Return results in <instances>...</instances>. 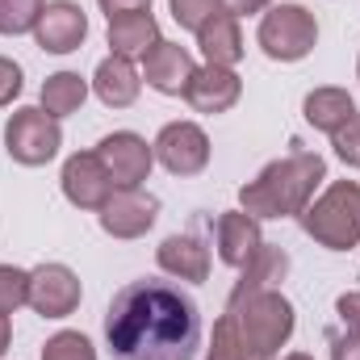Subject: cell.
<instances>
[{"label": "cell", "mask_w": 360, "mask_h": 360, "mask_svg": "<svg viewBox=\"0 0 360 360\" xmlns=\"http://www.w3.org/2000/svg\"><path fill=\"white\" fill-rule=\"evenodd\" d=\"M113 360H193L201 348L197 302L168 281H130L105 314Z\"/></svg>", "instance_id": "obj_1"}, {"label": "cell", "mask_w": 360, "mask_h": 360, "mask_svg": "<svg viewBox=\"0 0 360 360\" xmlns=\"http://www.w3.org/2000/svg\"><path fill=\"white\" fill-rule=\"evenodd\" d=\"M293 335V306L281 289L231 293L226 314L214 323L205 360H276Z\"/></svg>", "instance_id": "obj_2"}, {"label": "cell", "mask_w": 360, "mask_h": 360, "mask_svg": "<svg viewBox=\"0 0 360 360\" xmlns=\"http://www.w3.org/2000/svg\"><path fill=\"white\" fill-rule=\"evenodd\" d=\"M327 180V164L323 155H310V151H293L289 160H276L269 164L256 180H248L239 188V205L243 214H252L256 222L260 218H293L302 214L310 201H314V188Z\"/></svg>", "instance_id": "obj_3"}, {"label": "cell", "mask_w": 360, "mask_h": 360, "mask_svg": "<svg viewBox=\"0 0 360 360\" xmlns=\"http://www.w3.org/2000/svg\"><path fill=\"white\" fill-rule=\"evenodd\" d=\"M302 231L327 252H348L360 243V184L335 180L323 197H314L302 214Z\"/></svg>", "instance_id": "obj_4"}, {"label": "cell", "mask_w": 360, "mask_h": 360, "mask_svg": "<svg viewBox=\"0 0 360 360\" xmlns=\"http://www.w3.org/2000/svg\"><path fill=\"white\" fill-rule=\"evenodd\" d=\"M256 38H260V46H264L269 59H276V63H297V59H306L314 51L319 21L302 4H276V8H269L260 17Z\"/></svg>", "instance_id": "obj_5"}, {"label": "cell", "mask_w": 360, "mask_h": 360, "mask_svg": "<svg viewBox=\"0 0 360 360\" xmlns=\"http://www.w3.org/2000/svg\"><path fill=\"white\" fill-rule=\"evenodd\" d=\"M4 147L17 164L25 168H42L59 155L63 147V130H59V117H51L42 105L38 109H17L8 122H4Z\"/></svg>", "instance_id": "obj_6"}, {"label": "cell", "mask_w": 360, "mask_h": 360, "mask_svg": "<svg viewBox=\"0 0 360 360\" xmlns=\"http://www.w3.org/2000/svg\"><path fill=\"white\" fill-rule=\"evenodd\" d=\"M96 160L105 164L113 188H139L143 180L151 176L155 147H147V139L134 134V130H113V134H105L96 143Z\"/></svg>", "instance_id": "obj_7"}, {"label": "cell", "mask_w": 360, "mask_h": 360, "mask_svg": "<svg viewBox=\"0 0 360 360\" xmlns=\"http://www.w3.org/2000/svg\"><path fill=\"white\" fill-rule=\"evenodd\" d=\"M151 147H155V160L172 176H197L210 164V139L197 122H168Z\"/></svg>", "instance_id": "obj_8"}, {"label": "cell", "mask_w": 360, "mask_h": 360, "mask_svg": "<svg viewBox=\"0 0 360 360\" xmlns=\"http://www.w3.org/2000/svg\"><path fill=\"white\" fill-rule=\"evenodd\" d=\"M101 214V231L113 239H139L155 226L160 218V201L143 188H113V197L96 210Z\"/></svg>", "instance_id": "obj_9"}, {"label": "cell", "mask_w": 360, "mask_h": 360, "mask_svg": "<svg viewBox=\"0 0 360 360\" xmlns=\"http://www.w3.org/2000/svg\"><path fill=\"white\" fill-rule=\"evenodd\" d=\"M89 38V17L76 0H51L34 25V42L46 55H72Z\"/></svg>", "instance_id": "obj_10"}, {"label": "cell", "mask_w": 360, "mask_h": 360, "mask_svg": "<svg viewBox=\"0 0 360 360\" xmlns=\"http://www.w3.org/2000/svg\"><path fill=\"white\" fill-rule=\"evenodd\" d=\"M30 306L42 319H68L80 306V276L68 264H42L30 272Z\"/></svg>", "instance_id": "obj_11"}, {"label": "cell", "mask_w": 360, "mask_h": 360, "mask_svg": "<svg viewBox=\"0 0 360 360\" xmlns=\"http://www.w3.org/2000/svg\"><path fill=\"white\" fill-rule=\"evenodd\" d=\"M63 197L80 210H101L113 197V180L105 172V164L96 160V151H76L63 164Z\"/></svg>", "instance_id": "obj_12"}, {"label": "cell", "mask_w": 360, "mask_h": 360, "mask_svg": "<svg viewBox=\"0 0 360 360\" xmlns=\"http://www.w3.org/2000/svg\"><path fill=\"white\" fill-rule=\"evenodd\" d=\"M193 72H197V63H193V55H188L180 42H164V38H160V42L143 55V76H147V84L155 92H164V96H184Z\"/></svg>", "instance_id": "obj_13"}, {"label": "cell", "mask_w": 360, "mask_h": 360, "mask_svg": "<svg viewBox=\"0 0 360 360\" xmlns=\"http://www.w3.org/2000/svg\"><path fill=\"white\" fill-rule=\"evenodd\" d=\"M239 92H243V80L235 76V68H214V63H205V68H197L193 72V80H188V89H184V101L193 105V113H226L235 101H239Z\"/></svg>", "instance_id": "obj_14"}, {"label": "cell", "mask_w": 360, "mask_h": 360, "mask_svg": "<svg viewBox=\"0 0 360 360\" xmlns=\"http://www.w3.org/2000/svg\"><path fill=\"white\" fill-rule=\"evenodd\" d=\"M264 235H260V222L243 210H226L218 222H214V248H218V260L231 264V269H243L256 252H260Z\"/></svg>", "instance_id": "obj_15"}, {"label": "cell", "mask_w": 360, "mask_h": 360, "mask_svg": "<svg viewBox=\"0 0 360 360\" xmlns=\"http://www.w3.org/2000/svg\"><path fill=\"white\" fill-rule=\"evenodd\" d=\"M197 46L205 55V63L214 68H235L243 59V34H239V17H231L226 8L214 13L201 30H197Z\"/></svg>", "instance_id": "obj_16"}, {"label": "cell", "mask_w": 360, "mask_h": 360, "mask_svg": "<svg viewBox=\"0 0 360 360\" xmlns=\"http://www.w3.org/2000/svg\"><path fill=\"white\" fill-rule=\"evenodd\" d=\"M155 260H160V269L168 272V276H176V281H193L197 285V281L210 276V252L193 235H168L160 243Z\"/></svg>", "instance_id": "obj_17"}, {"label": "cell", "mask_w": 360, "mask_h": 360, "mask_svg": "<svg viewBox=\"0 0 360 360\" xmlns=\"http://www.w3.org/2000/svg\"><path fill=\"white\" fill-rule=\"evenodd\" d=\"M139 89H143V80H139V72H134L130 59H122V55L101 59V68H96V76H92V92H96L109 109L134 105V101H139Z\"/></svg>", "instance_id": "obj_18"}, {"label": "cell", "mask_w": 360, "mask_h": 360, "mask_svg": "<svg viewBox=\"0 0 360 360\" xmlns=\"http://www.w3.org/2000/svg\"><path fill=\"white\" fill-rule=\"evenodd\" d=\"M160 42V25L151 13H122L109 17V46L122 59H143L151 46Z\"/></svg>", "instance_id": "obj_19"}, {"label": "cell", "mask_w": 360, "mask_h": 360, "mask_svg": "<svg viewBox=\"0 0 360 360\" xmlns=\"http://www.w3.org/2000/svg\"><path fill=\"white\" fill-rule=\"evenodd\" d=\"M302 113H306V122H310L314 130L335 134L348 117H356V101H352L348 89H314L310 96H306Z\"/></svg>", "instance_id": "obj_20"}, {"label": "cell", "mask_w": 360, "mask_h": 360, "mask_svg": "<svg viewBox=\"0 0 360 360\" xmlns=\"http://www.w3.org/2000/svg\"><path fill=\"white\" fill-rule=\"evenodd\" d=\"M289 272V256L272 243H260V252L243 264V276L231 293H252V289H276V281H285Z\"/></svg>", "instance_id": "obj_21"}, {"label": "cell", "mask_w": 360, "mask_h": 360, "mask_svg": "<svg viewBox=\"0 0 360 360\" xmlns=\"http://www.w3.org/2000/svg\"><path fill=\"white\" fill-rule=\"evenodd\" d=\"M84 96H89V80L80 72H55L42 84V109L51 117H68L84 105Z\"/></svg>", "instance_id": "obj_22"}, {"label": "cell", "mask_w": 360, "mask_h": 360, "mask_svg": "<svg viewBox=\"0 0 360 360\" xmlns=\"http://www.w3.org/2000/svg\"><path fill=\"white\" fill-rule=\"evenodd\" d=\"M46 0H0V34L17 38V34H30L42 17Z\"/></svg>", "instance_id": "obj_23"}, {"label": "cell", "mask_w": 360, "mask_h": 360, "mask_svg": "<svg viewBox=\"0 0 360 360\" xmlns=\"http://www.w3.org/2000/svg\"><path fill=\"white\" fill-rule=\"evenodd\" d=\"M21 306H30V272L0 264V314H17Z\"/></svg>", "instance_id": "obj_24"}, {"label": "cell", "mask_w": 360, "mask_h": 360, "mask_svg": "<svg viewBox=\"0 0 360 360\" xmlns=\"http://www.w3.org/2000/svg\"><path fill=\"white\" fill-rule=\"evenodd\" d=\"M42 360H96V348L89 344V335H80V331H59V335L46 340Z\"/></svg>", "instance_id": "obj_25"}, {"label": "cell", "mask_w": 360, "mask_h": 360, "mask_svg": "<svg viewBox=\"0 0 360 360\" xmlns=\"http://www.w3.org/2000/svg\"><path fill=\"white\" fill-rule=\"evenodd\" d=\"M172 4V17H176L180 30H201L214 13H222V0H168Z\"/></svg>", "instance_id": "obj_26"}, {"label": "cell", "mask_w": 360, "mask_h": 360, "mask_svg": "<svg viewBox=\"0 0 360 360\" xmlns=\"http://www.w3.org/2000/svg\"><path fill=\"white\" fill-rule=\"evenodd\" d=\"M331 147H335V155H340L348 168H360V113L348 117V122L331 134Z\"/></svg>", "instance_id": "obj_27"}, {"label": "cell", "mask_w": 360, "mask_h": 360, "mask_svg": "<svg viewBox=\"0 0 360 360\" xmlns=\"http://www.w3.org/2000/svg\"><path fill=\"white\" fill-rule=\"evenodd\" d=\"M21 92V68L13 63V59H4L0 55V109L4 105H13V96Z\"/></svg>", "instance_id": "obj_28"}, {"label": "cell", "mask_w": 360, "mask_h": 360, "mask_svg": "<svg viewBox=\"0 0 360 360\" xmlns=\"http://www.w3.org/2000/svg\"><path fill=\"white\" fill-rule=\"evenodd\" d=\"M335 314H340V323H344L348 331H360V293H340Z\"/></svg>", "instance_id": "obj_29"}, {"label": "cell", "mask_w": 360, "mask_h": 360, "mask_svg": "<svg viewBox=\"0 0 360 360\" xmlns=\"http://www.w3.org/2000/svg\"><path fill=\"white\" fill-rule=\"evenodd\" d=\"M109 17H122V13H151V0H96Z\"/></svg>", "instance_id": "obj_30"}, {"label": "cell", "mask_w": 360, "mask_h": 360, "mask_svg": "<svg viewBox=\"0 0 360 360\" xmlns=\"http://www.w3.org/2000/svg\"><path fill=\"white\" fill-rule=\"evenodd\" d=\"M331 360H360V331L340 335V340H335V348H331Z\"/></svg>", "instance_id": "obj_31"}, {"label": "cell", "mask_w": 360, "mask_h": 360, "mask_svg": "<svg viewBox=\"0 0 360 360\" xmlns=\"http://www.w3.org/2000/svg\"><path fill=\"white\" fill-rule=\"evenodd\" d=\"M272 0H222V8L231 13V17H248V13H264Z\"/></svg>", "instance_id": "obj_32"}, {"label": "cell", "mask_w": 360, "mask_h": 360, "mask_svg": "<svg viewBox=\"0 0 360 360\" xmlns=\"http://www.w3.org/2000/svg\"><path fill=\"white\" fill-rule=\"evenodd\" d=\"M8 340H13V327H8V314H0V356L8 352Z\"/></svg>", "instance_id": "obj_33"}, {"label": "cell", "mask_w": 360, "mask_h": 360, "mask_svg": "<svg viewBox=\"0 0 360 360\" xmlns=\"http://www.w3.org/2000/svg\"><path fill=\"white\" fill-rule=\"evenodd\" d=\"M281 360H314V356H306V352H289V356H281Z\"/></svg>", "instance_id": "obj_34"}, {"label": "cell", "mask_w": 360, "mask_h": 360, "mask_svg": "<svg viewBox=\"0 0 360 360\" xmlns=\"http://www.w3.org/2000/svg\"><path fill=\"white\" fill-rule=\"evenodd\" d=\"M356 76H360V63H356Z\"/></svg>", "instance_id": "obj_35"}]
</instances>
